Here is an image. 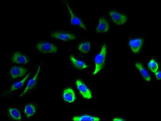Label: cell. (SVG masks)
<instances>
[{
  "label": "cell",
  "mask_w": 161,
  "mask_h": 121,
  "mask_svg": "<svg viewBox=\"0 0 161 121\" xmlns=\"http://www.w3.org/2000/svg\"><path fill=\"white\" fill-rule=\"evenodd\" d=\"M106 52L107 46L105 44H104L100 52L95 58V69L93 75L96 74L103 68L105 63Z\"/></svg>",
  "instance_id": "6da1fadb"
},
{
  "label": "cell",
  "mask_w": 161,
  "mask_h": 121,
  "mask_svg": "<svg viewBox=\"0 0 161 121\" xmlns=\"http://www.w3.org/2000/svg\"><path fill=\"white\" fill-rule=\"evenodd\" d=\"M36 48L40 52L44 54L54 53L58 51L57 47L47 42H40L36 45Z\"/></svg>",
  "instance_id": "7a4b0ae2"
},
{
  "label": "cell",
  "mask_w": 161,
  "mask_h": 121,
  "mask_svg": "<svg viewBox=\"0 0 161 121\" xmlns=\"http://www.w3.org/2000/svg\"><path fill=\"white\" fill-rule=\"evenodd\" d=\"M109 15L113 22L115 24L121 25L125 24L127 17L124 13L116 10H111L109 12Z\"/></svg>",
  "instance_id": "3957f363"
},
{
  "label": "cell",
  "mask_w": 161,
  "mask_h": 121,
  "mask_svg": "<svg viewBox=\"0 0 161 121\" xmlns=\"http://www.w3.org/2000/svg\"><path fill=\"white\" fill-rule=\"evenodd\" d=\"M51 37L58 40L67 41L75 39L76 38L75 34L68 32L55 31L50 34Z\"/></svg>",
  "instance_id": "277c9868"
},
{
  "label": "cell",
  "mask_w": 161,
  "mask_h": 121,
  "mask_svg": "<svg viewBox=\"0 0 161 121\" xmlns=\"http://www.w3.org/2000/svg\"><path fill=\"white\" fill-rule=\"evenodd\" d=\"M143 43V39L140 37L131 38L129 42V46L131 51L135 53H137L140 52Z\"/></svg>",
  "instance_id": "5b68a950"
},
{
  "label": "cell",
  "mask_w": 161,
  "mask_h": 121,
  "mask_svg": "<svg viewBox=\"0 0 161 121\" xmlns=\"http://www.w3.org/2000/svg\"><path fill=\"white\" fill-rule=\"evenodd\" d=\"M71 15L70 23L72 25L77 26L81 27L85 30H87L86 26L82 20L76 16L73 12L71 8L67 2L65 3Z\"/></svg>",
  "instance_id": "8992f818"
},
{
  "label": "cell",
  "mask_w": 161,
  "mask_h": 121,
  "mask_svg": "<svg viewBox=\"0 0 161 121\" xmlns=\"http://www.w3.org/2000/svg\"><path fill=\"white\" fill-rule=\"evenodd\" d=\"M76 85L77 89L85 98L90 99L92 98V96L90 91L81 80H76Z\"/></svg>",
  "instance_id": "52a82bcc"
},
{
  "label": "cell",
  "mask_w": 161,
  "mask_h": 121,
  "mask_svg": "<svg viewBox=\"0 0 161 121\" xmlns=\"http://www.w3.org/2000/svg\"><path fill=\"white\" fill-rule=\"evenodd\" d=\"M27 72L25 68L18 66H14L10 71V76L13 79H16L23 77Z\"/></svg>",
  "instance_id": "ba28073f"
},
{
  "label": "cell",
  "mask_w": 161,
  "mask_h": 121,
  "mask_svg": "<svg viewBox=\"0 0 161 121\" xmlns=\"http://www.w3.org/2000/svg\"><path fill=\"white\" fill-rule=\"evenodd\" d=\"M109 30V25L108 21L103 17L99 19V23L96 29L97 33H105L108 32Z\"/></svg>",
  "instance_id": "9c48e42d"
},
{
  "label": "cell",
  "mask_w": 161,
  "mask_h": 121,
  "mask_svg": "<svg viewBox=\"0 0 161 121\" xmlns=\"http://www.w3.org/2000/svg\"><path fill=\"white\" fill-rule=\"evenodd\" d=\"M40 66H39L38 70L35 76L29 80L25 90L19 96L20 97L25 96L26 93L29 91L33 89L36 85V80L40 71Z\"/></svg>",
  "instance_id": "30bf717a"
},
{
  "label": "cell",
  "mask_w": 161,
  "mask_h": 121,
  "mask_svg": "<svg viewBox=\"0 0 161 121\" xmlns=\"http://www.w3.org/2000/svg\"><path fill=\"white\" fill-rule=\"evenodd\" d=\"M63 97L65 101L69 103L74 102L76 99L74 91L69 88L66 89L64 91Z\"/></svg>",
  "instance_id": "8fae6325"
},
{
  "label": "cell",
  "mask_w": 161,
  "mask_h": 121,
  "mask_svg": "<svg viewBox=\"0 0 161 121\" xmlns=\"http://www.w3.org/2000/svg\"><path fill=\"white\" fill-rule=\"evenodd\" d=\"M11 60L13 63L19 64H25L28 62L27 58L19 52L13 54Z\"/></svg>",
  "instance_id": "7c38bea8"
},
{
  "label": "cell",
  "mask_w": 161,
  "mask_h": 121,
  "mask_svg": "<svg viewBox=\"0 0 161 121\" xmlns=\"http://www.w3.org/2000/svg\"><path fill=\"white\" fill-rule=\"evenodd\" d=\"M136 68L139 71L143 78L147 82H150L151 78L149 73L145 69L142 63L137 62L135 64Z\"/></svg>",
  "instance_id": "4fadbf2b"
},
{
  "label": "cell",
  "mask_w": 161,
  "mask_h": 121,
  "mask_svg": "<svg viewBox=\"0 0 161 121\" xmlns=\"http://www.w3.org/2000/svg\"><path fill=\"white\" fill-rule=\"evenodd\" d=\"M70 58L72 64L75 68L83 69L88 68V65L83 61L77 59L72 56H70Z\"/></svg>",
  "instance_id": "5bb4252c"
},
{
  "label": "cell",
  "mask_w": 161,
  "mask_h": 121,
  "mask_svg": "<svg viewBox=\"0 0 161 121\" xmlns=\"http://www.w3.org/2000/svg\"><path fill=\"white\" fill-rule=\"evenodd\" d=\"M74 121H95L100 120V119L98 117L92 116L88 115H84L81 116H75L73 118Z\"/></svg>",
  "instance_id": "9a60e30c"
},
{
  "label": "cell",
  "mask_w": 161,
  "mask_h": 121,
  "mask_svg": "<svg viewBox=\"0 0 161 121\" xmlns=\"http://www.w3.org/2000/svg\"><path fill=\"white\" fill-rule=\"evenodd\" d=\"M79 51L84 53L88 52L91 49V43L89 41H85L80 43L78 46Z\"/></svg>",
  "instance_id": "2e32d148"
},
{
  "label": "cell",
  "mask_w": 161,
  "mask_h": 121,
  "mask_svg": "<svg viewBox=\"0 0 161 121\" xmlns=\"http://www.w3.org/2000/svg\"><path fill=\"white\" fill-rule=\"evenodd\" d=\"M24 112L26 117L30 118L34 115L36 113L35 106L32 104L26 105L25 107Z\"/></svg>",
  "instance_id": "e0dca14e"
},
{
  "label": "cell",
  "mask_w": 161,
  "mask_h": 121,
  "mask_svg": "<svg viewBox=\"0 0 161 121\" xmlns=\"http://www.w3.org/2000/svg\"><path fill=\"white\" fill-rule=\"evenodd\" d=\"M8 113L11 118L15 120H21V116L20 112L16 108H10L8 109Z\"/></svg>",
  "instance_id": "ac0fdd59"
},
{
  "label": "cell",
  "mask_w": 161,
  "mask_h": 121,
  "mask_svg": "<svg viewBox=\"0 0 161 121\" xmlns=\"http://www.w3.org/2000/svg\"><path fill=\"white\" fill-rule=\"evenodd\" d=\"M31 73H29L24 79L13 85L11 86L10 88V91H15L22 87L24 84L26 80L30 76Z\"/></svg>",
  "instance_id": "d6986e66"
},
{
  "label": "cell",
  "mask_w": 161,
  "mask_h": 121,
  "mask_svg": "<svg viewBox=\"0 0 161 121\" xmlns=\"http://www.w3.org/2000/svg\"><path fill=\"white\" fill-rule=\"evenodd\" d=\"M148 68L153 72L155 73L158 69L157 63L153 60H151L148 64Z\"/></svg>",
  "instance_id": "ffe728a7"
},
{
  "label": "cell",
  "mask_w": 161,
  "mask_h": 121,
  "mask_svg": "<svg viewBox=\"0 0 161 121\" xmlns=\"http://www.w3.org/2000/svg\"><path fill=\"white\" fill-rule=\"evenodd\" d=\"M156 77L158 80L161 79V71L156 72L155 73Z\"/></svg>",
  "instance_id": "44dd1931"
},
{
  "label": "cell",
  "mask_w": 161,
  "mask_h": 121,
  "mask_svg": "<svg viewBox=\"0 0 161 121\" xmlns=\"http://www.w3.org/2000/svg\"><path fill=\"white\" fill-rule=\"evenodd\" d=\"M114 121H124L125 120V119L119 118H115L113 119Z\"/></svg>",
  "instance_id": "7402d4cb"
}]
</instances>
